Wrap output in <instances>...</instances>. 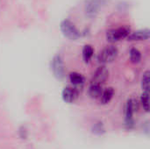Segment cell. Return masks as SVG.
<instances>
[{"instance_id": "7c38bea8", "label": "cell", "mask_w": 150, "mask_h": 149, "mask_svg": "<svg viewBox=\"0 0 150 149\" xmlns=\"http://www.w3.org/2000/svg\"><path fill=\"white\" fill-rule=\"evenodd\" d=\"M69 80H70L71 83L74 84V85H80L84 81L83 76L81 74H79V73H76V72L70 73V75H69Z\"/></svg>"}, {"instance_id": "8fae6325", "label": "cell", "mask_w": 150, "mask_h": 149, "mask_svg": "<svg viewBox=\"0 0 150 149\" xmlns=\"http://www.w3.org/2000/svg\"><path fill=\"white\" fill-rule=\"evenodd\" d=\"M93 54H94V49L90 45H86L84 46L83 49V61L85 62H88L91 57L93 56Z\"/></svg>"}, {"instance_id": "52a82bcc", "label": "cell", "mask_w": 150, "mask_h": 149, "mask_svg": "<svg viewBox=\"0 0 150 149\" xmlns=\"http://www.w3.org/2000/svg\"><path fill=\"white\" fill-rule=\"evenodd\" d=\"M62 99L69 104L73 103L74 101H76V99L78 97V91L73 88V87H66L64 88V90H62Z\"/></svg>"}, {"instance_id": "4fadbf2b", "label": "cell", "mask_w": 150, "mask_h": 149, "mask_svg": "<svg viewBox=\"0 0 150 149\" xmlns=\"http://www.w3.org/2000/svg\"><path fill=\"white\" fill-rule=\"evenodd\" d=\"M98 8V4L95 0H91L87 4H86V12L89 15H94L95 12H97Z\"/></svg>"}, {"instance_id": "8992f818", "label": "cell", "mask_w": 150, "mask_h": 149, "mask_svg": "<svg viewBox=\"0 0 150 149\" xmlns=\"http://www.w3.org/2000/svg\"><path fill=\"white\" fill-rule=\"evenodd\" d=\"M108 75H109V72H108L107 68L105 66H100L99 68H98V69L95 71V73L92 76L91 84L101 85L103 83H105L106 81V79L108 78Z\"/></svg>"}, {"instance_id": "3957f363", "label": "cell", "mask_w": 150, "mask_h": 149, "mask_svg": "<svg viewBox=\"0 0 150 149\" xmlns=\"http://www.w3.org/2000/svg\"><path fill=\"white\" fill-rule=\"evenodd\" d=\"M60 28L63 35L70 40H76L80 36V33L75 25L68 19H65L61 23Z\"/></svg>"}, {"instance_id": "30bf717a", "label": "cell", "mask_w": 150, "mask_h": 149, "mask_svg": "<svg viewBox=\"0 0 150 149\" xmlns=\"http://www.w3.org/2000/svg\"><path fill=\"white\" fill-rule=\"evenodd\" d=\"M102 87L98 84H91L89 88V95L92 98H98L102 94Z\"/></svg>"}, {"instance_id": "9c48e42d", "label": "cell", "mask_w": 150, "mask_h": 149, "mask_svg": "<svg viewBox=\"0 0 150 149\" xmlns=\"http://www.w3.org/2000/svg\"><path fill=\"white\" fill-rule=\"evenodd\" d=\"M114 95V90L112 88H107L105 90L102 91V94L100 96V101L102 104L105 105L107 103H109L111 101V99L112 98Z\"/></svg>"}, {"instance_id": "5b68a950", "label": "cell", "mask_w": 150, "mask_h": 149, "mask_svg": "<svg viewBox=\"0 0 150 149\" xmlns=\"http://www.w3.org/2000/svg\"><path fill=\"white\" fill-rule=\"evenodd\" d=\"M137 109V101L135 99H129L126 105V111H125V120H126V125L130 128L134 126V119L133 116L134 113Z\"/></svg>"}, {"instance_id": "7a4b0ae2", "label": "cell", "mask_w": 150, "mask_h": 149, "mask_svg": "<svg viewBox=\"0 0 150 149\" xmlns=\"http://www.w3.org/2000/svg\"><path fill=\"white\" fill-rule=\"evenodd\" d=\"M118 55V49L113 46H109L104 48L98 56V62L102 64H106L113 61Z\"/></svg>"}, {"instance_id": "277c9868", "label": "cell", "mask_w": 150, "mask_h": 149, "mask_svg": "<svg viewBox=\"0 0 150 149\" xmlns=\"http://www.w3.org/2000/svg\"><path fill=\"white\" fill-rule=\"evenodd\" d=\"M51 68L54 76L59 79L62 80L65 76V68H64V64L62 57L60 55H56L54 57L52 63H51Z\"/></svg>"}, {"instance_id": "6da1fadb", "label": "cell", "mask_w": 150, "mask_h": 149, "mask_svg": "<svg viewBox=\"0 0 150 149\" xmlns=\"http://www.w3.org/2000/svg\"><path fill=\"white\" fill-rule=\"evenodd\" d=\"M130 34V28L127 26L119 27L116 29H111L106 33V40L109 42H117L120 40L121 39L127 38V36Z\"/></svg>"}, {"instance_id": "9a60e30c", "label": "cell", "mask_w": 150, "mask_h": 149, "mask_svg": "<svg viewBox=\"0 0 150 149\" xmlns=\"http://www.w3.org/2000/svg\"><path fill=\"white\" fill-rule=\"evenodd\" d=\"M149 71H146L143 74L142 80V87L144 92H149Z\"/></svg>"}, {"instance_id": "ba28073f", "label": "cell", "mask_w": 150, "mask_h": 149, "mask_svg": "<svg viewBox=\"0 0 150 149\" xmlns=\"http://www.w3.org/2000/svg\"><path fill=\"white\" fill-rule=\"evenodd\" d=\"M149 38V29H142L134 32L127 36L128 40H146Z\"/></svg>"}, {"instance_id": "2e32d148", "label": "cell", "mask_w": 150, "mask_h": 149, "mask_svg": "<svg viewBox=\"0 0 150 149\" xmlns=\"http://www.w3.org/2000/svg\"><path fill=\"white\" fill-rule=\"evenodd\" d=\"M141 103L142 105L143 109L146 112H149V92H143L141 97Z\"/></svg>"}, {"instance_id": "5bb4252c", "label": "cell", "mask_w": 150, "mask_h": 149, "mask_svg": "<svg viewBox=\"0 0 150 149\" xmlns=\"http://www.w3.org/2000/svg\"><path fill=\"white\" fill-rule=\"evenodd\" d=\"M142 59L141 52L136 48H132L130 50V60L133 63H139Z\"/></svg>"}]
</instances>
